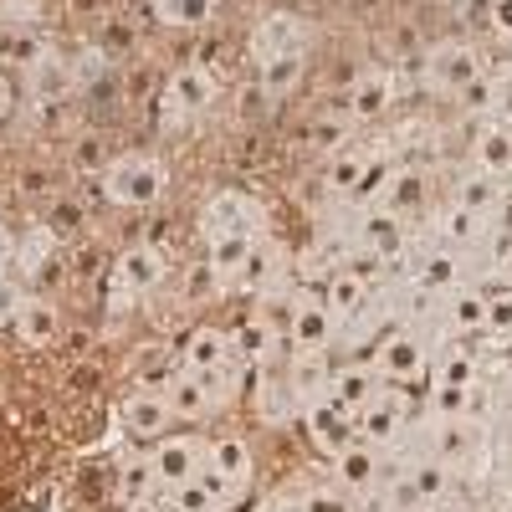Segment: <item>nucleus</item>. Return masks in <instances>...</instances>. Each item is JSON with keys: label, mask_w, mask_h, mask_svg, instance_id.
Wrapping results in <instances>:
<instances>
[{"label": "nucleus", "mask_w": 512, "mask_h": 512, "mask_svg": "<svg viewBox=\"0 0 512 512\" xmlns=\"http://www.w3.org/2000/svg\"><path fill=\"white\" fill-rule=\"evenodd\" d=\"M374 374L390 384H415L425 374V344L415 333H390L374 354Z\"/></svg>", "instance_id": "0eeeda50"}, {"label": "nucleus", "mask_w": 512, "mask_h": 512, "mask_svg": "<svg viewBox=\"0 0 512 512\" xmlns=\"http://www.w3.org/2000/svg\"><path fill=\"white\" fill-rule=\"evenodd\" d=\"M251 246L256 236H226V241H210V272H216V282H236L251 262Z\"/></svg>", "instance_id": "aec40b11"}, {"label": "nucleus", "mask_w": 512, "mask_h": 512, "mask_svg": "<svg viewBox=\"0 0 512 512\" xmlns=\"http://www.w3.org/2000/svg\"><path fill=\"white\" fill-rule=\"evenodd\" d=\"M134 379H139V390H149V395H164L169 384L180 379V369L169 364V359H144V369H139Z\"/></svg>", "instance_id": "7c9ffc66"}, {"label": "nucleus", "mask_w": 512, "mask_h": 512, "mask_svg": "<svg viewBox=\"0 0 512 512\" xmlns=\"http://www.w3.org/2000/svg\"><path fill=\"white\" fill-rule=\"evenodd\" d=\"M123 512H164V507H159L154 497H128V507H123Z\"/></svg>", "instance_id": "c03bdc74"}, {"label": "nucleus", "mask_w": 512, "mask_h": 512, "mask_svg": "<svg viewBox=\"0 0 512 512\" xmlns=\"http://www.w3.org/2000/svg\"><path fill=\"white\" fill-rule=\"evenodd\" d=\"M123 492H128V497H149V492H154V472H149V461L123 466Z\"/></svg>", "instance_id": "e433bc0d"}, {"label": "nucleus", "mask_w": 512, "mask_h": 512, "mask_svg": "<svg viewBox=\"0 0 512 512\" xmlns=\"http://www.w3.org/2000/svg\"><path fill=\"white\" fill-rule=\"evenodd\" d=\"M333 328H338V318L323 303H303V308L292 313V323H287V338H292L297 354H318V349H328Z\"/></svg>", "instance_id": "f8f14e48"}, {"label": "nucleus", "mask_w": 512, "mask_h": 512, "mask_svg": "<svg viewBox=\"0 0 512 512\" xmlns=\"http://www.w3.org/2000/svg\"><path fill=\"white\" fill-rule=\"evenodd\" d=\"M477 374H472V354L466 349H446V359H441V384H472Z\"/></svg>", "instance_id": "f704fd0d"}, {"label": "nucleus", "mask_w": 512, "mask_h": 512, "mask_svg": "<svg viewBox=\"0 0 512 512\" xmlns=\"http://www.w3.org/2000/svg\"><path fill=\"white\" fill-rule=\"evenodd\" d=\"M420 200V180L415 175H390V185L379 190V205L390 210V216H400V210H415Z\"/></svg>", "instance_id": "c85d7f7f"}, {"label": "nucleus", "mask_w": 512, "mask_h": 512, "mask_svg": "<svg viewBox=\"0 0 512 512\" xmlns=\"http://www.w3.org/2000/svg\"><path fill=\"white\" fill-rule=\"evenodd\" d=\"M216 0H154V16L164 26H205Z\"/></svg>", "instance_id": "bb28decb"}, {"label": "nucleus", "mask_w": 512, "mask_h": 512, "mask_svg": "<svg viewBox=\"0 0 512 512\" xmlns=\"http://www.w3.org/2000/svg\"><path fill=\"white\" fill-rule=\"evenodd\" d=\"M308 512H349V502L338 497V492H313L308 497Z\"/></svg>", "instance_id": "ea45409f"}, {"label": "nucleus", "mask_w": 512, "mask_h": 512, "mask_svg": "<svg viewBox=\"0 0 512 512\" xmlns=\"http://www.w3.org/2000/svg\"><path fill=\"white\" fill-rule=\"evenodd\" d=\"M308 431L323 451H344L349 446V431H354V410H344L338 400H318L308 410Z\"/></svg>", "instance_id": "2eb2a0df"}, {"label": "nucleus", "mask_w": 512, "mask_h": 512, "mask_svg": "<svg viewBox=\"0 0 512 512\" xmlns=\"http://www.w3.org/2000/svg\"><path fill=\"white\" fill-rule=\"evenodd\" d=\"M200 441L195 436H164L159 451H149V472H154V487H180L200 472Z\"/></svg>", "instance_id": "39448f33"}, {"label": "nucleus", "mask_w": 512, "mask_h": 512, "mask_svg": "<svg viewBox=\"0 0 512 512\" xmlns=\"http://www.w3.org/2000/svg\"><path fill=\"white\" fill-rule=\"evenodd\" d=\"M497 21H502V26L512 31V0H502V6H497Z\"/></svg>", "instance_id": "a18cd8bd"}, {"label": "nucleus", "mask_w": 512, "mask_h": 512, "mask_svg": "<svg viewBox=\"0 0 512 512\" xmlns=\"http://www.w3.org/2000/svg\"><path fill=\"white\" fill-rule=\"evenodd\" d=\"M451 313H456V328H492V308L482 303L477 292H461Z\"/></svg>", "instance_id": "2f4dec72"}, {"label": "nucleus", "mask_w": 512, "mask_h": 512, "mask_svg": "<svg viewBox=\"0 0 512 512\" xmlns=\"http://www.w3.org/2000/svg\"><path fill=\"white\" fill-rule=\"evenodd\" d=\"M21 267H26L31 282L57 277V241H52L47 231H31V236L21 241Z\"/></svg>", "instance_id": "b1692460"}, {"label": "nucleus", "mask_w": 512, "mask_h": 512, "mask_svg": "<svg viewBox=\"0 0 512 512\" xmlns=\"http://www.w3.org/2000/svg\"><path fill=\"white\" fill-rule=\"evenodd\" d=\"M164 185H169L164 164L149 159V154H134V159L113 164L108 180H103V190H108L113 205H154V200L164 195Z\"/></svg>", "instance_id": "f03ea898"}, {"label": "nucleus", "mask_w": 512, "mask_h": 512, "mask_svg": "<svg viewBox=\"0 0 512 512\" xmlns=\"http://www.w3.org/2000/svg\"><path fill=\"white\" fill-rule=\"evenodd\" d=\"M390 175H395L390 164H374V169L364 164V175H359V190H354V195H379L384 185H390Z\"/></svg>", "instance_id": "4c0bfd02"}, {"label": "nucleus", "mask_w": 512, "mask_h": 512, "mask_svg": "<svg viewBox=\"0 0 512 512\" xmlns=\"http://www.w3.org/2000/svg\"><path fill=\"white\" fill-rule=\"evenodd\" d=\"M400 420H405V400L374 390V395L354 410V431H359L364 441H390V436L400 431Z\"/></svg>", "instance_id": "9b49d317"}, {"label": "nucleus", "mask_w": 512, "mask_h": 512, "mask_svg": "<svg viewBox=\"0 0 512 512\" xmlns=\"http://www.w3.org/2000/svg\"><path fill=\"white\" fill-rule=\"evenodd\" d=\"M436 405H441L451 420H461L466 405H472V384H441V390H436Z\"/></svg>", "instance_id": "c9c22d12"}, {"label": "nucleus", "mask_w": 512, "mask_h": 512, "mask_svg": "<svg viewBox=\"0 0 512 512\" xmlns=\"http://www.w3.org/2000/svg\"><path fill=\"white\" fill-rule=\"evenodd\" d=\"M31 93H36V98L67 93V67H62L57 57H36V62H31Z\"/></svg>", "instance_id": "cd10ccee"}, {"label": "nucleus", "mask_w": 512, "mask_h": 512, "mask_svg": "<svg viewBox=\"0 0 512 512\" xmlns=\"http://www.w3.org/2000/svg\"><path fill=\"white\" fill-rule=\"evenodd\" d=\"M492 200H497L492 175H472V180H461V190H456V210H466V216H477V210H487Z\"/></svg>", "instance_id": "c756f323"}, {"label": "nucleus", "mask_w": 512, "mask_h": 512, "mask_svg": "<svg viewBox=\"0 0 512 512\" xmlns=\"http://www.w3.org/2000/svg\"><path fill=\"white\" fill-rule=\"evenodd\" d=\"M390 98H395L390 72H364L354 82V93H349V108H354V118H374V113L390 108Z\"/></svg>", "instance_id": "6ab92c4d"}, {"label": "nucleus", "mask_w": 512, "mask_h": 512, "mask_svg": "<svg viewBox=\"0 0 512 512\" xmlns=\"http://www.w3.org/2000/svg\"><path fill=\"white\" fill-rule=\"evenodd\" d=\"M231 492L216 482V477H190V482H180V487H169V507L175 512H221V502H226Z\"/></svg>", "instance_id": "f3484780"}, {"label": "nucleus", "mask_w": 512, "mask_h": 512, "mask_svg": "<svg viewBox=\"0 0 512 512\" xmlns=\"http://www.w3.org/2000/svg\"><path fill=\"white\" fill-rule=\"evenodd\" d=\"M303 41H308V26L297 21V16H267L262 26H256V36H251V47H256V57H287V52H303Z\"/></svg>", "instance_id": "ddd939ff"}, {"label": "nucleus", "mask_w": 512, "mask_h": 512, "mask_svg": "<svg viewBox=\"0 0 512 512\" xmlns=\"http://www.w3.org/2000/svg\"><path fill=\"white\" fill-rule=\"evenodd\" d=\"M364 241H369L379 256H390V251L400 246V231H395V221H390V210H384V216H374V221L364 226Z\"/></svg>", "instance_id": "473e14b6"}, {"label": "nucleus", "mask_w": 512, "mask_h": 512, "mask_svg": "<svg viewBox=\"0 0 512 512\" xmlns=\"http://www.w3.org/2000/svg\"><path fill=\"white\" fill-rule=\"evenodd\" d=\"M262 231V205L241 190H221L200 205V236L205 241H226V236H256Z\"/></svg>", "instance_id": "f257e3e1"}, {"label": "nucleus", "mask_w": 512, "mask_h": 512, "mask_svg": "<svg viewBox=\"0 0 512 512\" xmlns=\"http://www.w3.org/2000/svg\"><path fill=\"white\" fill-rule=\"evenodd\" d=\"M164 400H169V410H175L180 420H205L210 410H216V395L205 390V379H200V374H185V369H180V379L164 390Z\"/></svg>", "instance_id": "dca6fc26"}, {"label": "nucleus", "mask_w": 512, "mask_h": 512, "mask_svg": "<svg viewBox=\"0 0 512 512\" xmlns=\"http://www.w3.org/2000/svg\"><path fill=\"white\" fill-rule=\"evenodd\" d=\"M11 113H16V82H11V72H0V123Z\"/></svg>", "instance_id": "a19ab883"}, {"label": "nucleus", "mask_w": 512, "mask_h": 512, "mask_svg": "<svg viewBox=\"0 0 512 512\" xmlns=\"http://www.w3.org/2000/svg\"><path fill=\"white\" fill-rule=\"evenodd\" d=\"M359 175H364V159H354V154H338L328 164V185L333 190H359Z\"/></svg>", "instance_id": "72a5a7b5"}, {"label": "nucleus", "mask_w": 512, "mask_h": 512, "mask_svg": "<svg viewBox=\"0 0 512 512\" xmlns=\"http://www.w3.org/2000/svg\"><path fill=\"white\" fill-rule=\"evenodd\" d=\"M205 466H210V477H216L226 492L231 487H246L251 482V446L241 436H226L216 446H205ZM236 497V492H231Z\"/></svg>", "instance_id": "1a4fd4ad"}, {"label": "nucleus", "mask_w": 512, "mask_h": 512, "mask_svg": "<svg viewBox=\"0 0 512 512\" xmlns=\"http://www.w3.org/2000/svg\"><path fill=\"white\" fill-rule=\"evenodd\" d=\"M502 277H507V282H512V241H507V246H502Z\"/></svg>", "instance_id": "49530a36"}, {"label": "nucleus", "mask_w": 512, "mask_h": 512, "mask_svg": "<svg viewBox=\"0 0 512 512\" xmlns=\"http://www.w3.org/2000/svg\"><path fill=\"white\" fill-rule=\"evenodd\" d=\"M364 297H369V282L359 277V272H338L333 282H328V297H323V308L344 323V318H354L359 308H364Z\"/></svg>", "instance_id": "412c9836"}, {"label": "nucleus", "mask_w": 512, "mask_h": 512, "mask_svg": "<svg viewBox=\"0 0 512 512\" xmlns=\"http://www.w3.org/2000/svg\"><path fill=\"white\" fill-rule=\"evenodd\" d=\"M374 390H379V374H374V369L349 364V369H338V374H333V384H328V400H338L344 410H359Z\"/></svg>", "instance_id": "a211bd4d"}, {"label": "nucleus", "mask_w": 512, "mask_h": 512, "mask_svg": "<svg viewBox=\"0 0 512 512\" xmlns=\"http://www.w3.org/2000/svg\"><path fill=\"white\" fill-rule=\"evenodd\" d=\"M477 159H482V175H507L512 169V128H487L477 139Z\"/></svg>", "instance_id": "393cba45"}, {"label": "nucleus", "mask_w": 512, "mask_h": 512, "mask_svg": "<svg viewBox=\"0 0 512 512\" xmlns=\"http://www.w3.org/2000/svg\"><path fill=\"white\" fill-rule=\"evenodd\" d=\"M169 420H175V410H169L164 395H149V390H134L128 400H118V425L134 441H159L169 431Z\"/></svg>", "instance_id": "423d86ee"}, {"label": "nucleus", "mask_w": 512, "mask_h": 512, "mask_svg": "<svg viewBox=\"0 0 512 512\" xmlns=\"http://www.w3.org/2000/svg\"><path fill=\"white\" fill-rule=\"evenodd\" d=\"M210 287H216V272H210V267H195V272H190V297H200V292H210Z\"/></svg>", "instance_id": "79ce46f5"}, {"label": "nucleus", "mask_w": 512, "mask_h": 512, "mask_svg": "<svg viewBox=\"0 0 512 512\" xmlns=\"http://www.w3.org/2000/svg\"><path fill=\"white\" fill-rule=\"evenodd\" d=\"M6 328L21 338V344L41 349V344H52V338H57V308L41 303V297H21V303L11 308V318H6Z\"/></svg>", "instance_id": "9d476101"}, {"label": "nucleus", "mask_w": 512, "mask_h": 512, "mask_svg": "<svg viewBox=\"0 0 512 512\" xmlns=\"http://www.w3.org/2000/svg\"><path fill=\"white\" fill-rule=\"evenodd\" d=\"M164 282V256L154 246H123L118 267H113V287L123 297H139V292H154Z\"/></svg>", "instance_id": "6e6552de"}, {"label": "nucleus", "mask_w": 512, "mask_h": 512, "mask_svg": "<svg viewBox=\"0 0 512 512\" xmlns=\"http://www.w3.org/2000/svg\"><path fill=\"white\" fill-rule=\"evenodd\" d=\"M16 303H21V292H16L11 282H0V323L11 318V308H16Z\"/></svg>", "instance_id": "37998d69"}, {"label": "nucleus", "mask_w": 512, "mask_h": 512, "mask_svg": "<svg viewBox=\"0 0 512 512\" xmlns=\"http://www.w3.org/2000/svg\"><path fill=\"white\" fill-rule=\"evenodd\" d=\"M210 98H216V82H210V72L190 67V72H180V77H169V88H164V98H159L164 128H185V118L205 113Z\"/></svg>", "instance_id": "7ed1b4c3"}, {"label": "nucleus", "mask_w": 512, "mask_h": 512, "mask_svg": "<svg viewBox=\"0 0 512 512\" xmlns=\"http://www.w3.org/2000/svg\"><path fill=\"white\" fill-rule=\"evenodd\" d=\"M303 77V52H287V57H267L262 62V93L267 98H287Z\"/></svg>", "instance_id": "5701e85b"}, {"label": "nucleus", "mask_w": 512, "mask_h": 512, "mask_svg": "<svg viewBox=\"0 0 512 512\" xmlns=\"http://www.w3.org/2000/svg\"><path fill=\"white\" fill-rule=\"evenodd\" d=\"M333 466H338V482H344V487H369L374 472H379L369 446H344V451H333Z\"/></svg>", "instance_id": "a878e982"}, {"label": "nucleus", "mask_w": 512, "mask_h": 512, "mask_svg": "<svg viewBox=\"0 0 512 512\" xmlns=\"http://www.w3.org/2000/svg\"><path fill=\"white\" fill-rule=\"evenodd\" d=\"M272 349H277V328L262 323V318H251V323H241V328L231 333V354H241L246 364L272 359Z\"/></svg>", "instance_id": "4be33fe9"}, {"label": "nucleus", "mask_w": 512, "mask_h": 512, "mask_svg": "<svg viewBox=\"0 0 512 512\" xmlns=\"http://www.w3.org/2000/svg\"><path fill=\"white\" fill-rule=\"evenodd\" d=\"M226 359H231V333H221V328H195L190 344H185V354H180V369H185V374H210V369H221Z\"/></svg>", "instance_id": "4468645a"}, {"label": "nucleus", "mask_w": 512, "mask_h": 512, "mask_svg": "<svg viewBox=\"0 0 512 512\" xmlns=\"http://www.w3.org/2000/svg\"><path fill=\"white\" fill-rule=\"evenodd\" d=\"M425 77L441 93H461L466 82H477V52L466 41H436L431 57H425Z\"/></svg>", "instance_id": "20e7f679"}, {"label": "nucleus", "mask_w": 512, "mask_h": 512, "mask_svg": "<svg viewBox=\"0 0 512 512\" xmlns=\"http://www.w3.org/2000/svg\"><path fill=\"white\" fill-rule=\"evenodd\" d=\"M415 482V497H441V487H446V477H441V466H425L420 477H410Z\"/></svg>", "instance_id": "58836bf2"}]
</instances>
